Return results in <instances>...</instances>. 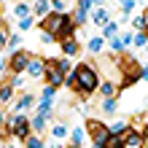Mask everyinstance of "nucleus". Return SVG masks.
Listing matches in <instances>:
<instances>
[{
    "label": "nucleus",
    "mask_w": 148,
    "mask_h": 148,
    "mask_svg": "<svg viewBox=\"0 0 148 148\" xmlns=\"http://www.w3.org/2000/svg\"><path fill=\"white\" fill-rule=\"evenodd\" d=\"M43 30L49 32L51 38H73V19L65 14H51L46 22H43Z\"/></svg>",
    "instance_id": "f257e3e1"
},
{
    "label": "nucleus",
    "mask_w": 148,
    "mask_h": 148,
    "mask_svg": "<svg viewBox=\"0 0 148 148\" xmlns=\"http://www.w3.org/2000/svg\"><path fill=\"white\" fill-rule=\"evenodd\" d=\"M75 86L84 94H89V92L97 89V73H94V67H89V65L78 67V70H75Z\"/></svg>",
    "instance_id": "f03ea898"
},
{
    "label": "nucleus",
    "mask_w": 148,
    "mask_h": 148,
    "mask_svg": "<svg viewBox=\"0 0 148 148\" xmlns=\"http://www.w3.org/2000/svg\"><path fill=\"white\" fill-rule=\"evenodd\" d=\"M8 129H14V135L19 137V140H27L30 137V121L22 116V113H16L14 119H8Z\"/></svg>",
    "instance_id": "7ed1b4c3"
},
{
    "label": "nucleus",
    "mask_w": 148,
    "mask_h": 148,
    "mask_svg": "<svg viewBox=\"0 0 148 148\" xmlns=\"http://www.w3.org/2000/svg\"><path fill=\"white\" fill-rule=\"evenodd\" d=\"M86 129H89V135L94 137V145H105V140L110 137L108 127H105V124H100V121H94V119L86 124Z\"/></svg>",
    "instance_id": "20e7f679"
},
{
    "label": "nucleus",
    "mask_w": 148,
    "mask_h": 148,
    "mask_svg": "<svg viewBox=\"0 0 148 148\" xmlns=\"http://www.w3.org/2000/svg\"><path fill=\"white\" fill-rule=\"evenodd\" d=\"M121 140H124V148H143V135L137 129H127L121 135Z\"/></svg>",
    "instance_id": "39448f33"
},
{
    "label": "nucleus",
    "mask_w": 148,
    "mask_h": 148,
    "mask_svg": "<svg viewBox=\"0 0 148 148\" xmlns=\"http://www.w3.org/2000/svg\"><path fill=\"white\" fill-rule=\"evenodd\" d=\"M27 65H30V57L27 54H14L11 57V73L19 75L22 70H27Z\"/></svg>",
    "instance_id": "423d86ee"
},
{
    "label": "nucleus",
    "mask_w": 148,
    "mask_h": 148,
    "mask_svg": "<svg viewBox=\"0 0 148 148\" xmlns=\"http://www.w3.org/2000/svg\"><path fill=\"white\" fill-rule=\"evenodd\" d=\"M27 73H30L32 78L43 75V73H46V62H43V59H30V65H27Z\"/></svg>",
    "instance_id": "0eeeda50"
},
{
    "label": "nucleus",
    "mask_w": 148,
    "mask_h": 148,
    "mask_svg": "<svg viewBox=\"0 0 148 148\" xmlns=\"http://www.w3.org/2000/svg\"><path fill=\"white\" fill-rule=\"evenodd\" d=\"M62 51H65L67 57H73V54H78V43H75L73 38H67V40L62 43Z\"/></svg>",
    "instance_id": "6e6552de"
},
{
    "label": "nucleus",
    "mask_w": 148,
    "mask_h": 148,
    "mask_svg": "<svg viewBox=\"0 0 148 148\" xmlns=\"http://www.w3.org/2000/svg\"><path fill=\"white\" fill-rule=\"evenodd\" d=\"M38 16H49V11H51V3H46V0H40V3H35V8H32Z\"/></svg>",
    "instance_id": "1a4fd4ad"
},
{
    "label": "nucleus",
    "mask_w": 148,
    "mask_h": 148,
    "mask_svg": "<svg viewBox=\"0 0 148 148\" xmlns=\"http://www.w3.org/2000/svg\"><path fill=\"white\" fill-rule=\"evenodd\" d=\"M102 148H124V140H121L119 135H110L108 140H105V145H102Z\"/></svg>",
    "instance_id": "9d476101"
},
{
    "label": "nucleus",
    "mask_w": 148,
    "mask_h": 148,
    "mask_svg": "<svg viewBox=\"0 0 148 148\" xmlns=\"http://www.w3.org/2000/svg\"><path fill=\"white\" fill-rule=\"evenodd\" d=\"M14 14L19 16V22H22V19H27V16H30V5H27V3H19V5L14 8Z\"/></svg>",
    "instance_id": "9b49d317"
},
{
    "label": "nucleus",
    "mask_w": 148,
    "mask_h": 148,
    "mask_svg": "<svg viewBox=\"0 0 148 148\" xmlns=\"http://www.w3.org/2000/svg\"><path fill=\"white\" fill-rule=\"evenodd\" d=\"M65 135H67L65 124H54V127H51V137H54V140H59V137H65Z\"/></svg>",
    "instance_id": "f8f14e48"
},
{
    "label": "nucleus",
    "mask_w": 148,
    "mask_h": 148,
    "mask_svg": "<svg viewBox=\"0 0 148 148\" xmlns=\"http://www.w3.org/2000/svg\"><path fill=\"white\" fill-rule=\"evenodd\" d=\"M102 46H105V43H102V38H92V40H89V51H92V54H100Z\"/></svg>",
    "instance_id": "ddd939ff"
},
{
    "label": "nucleus",
    "mask_w": 148,
    "mask_h": 148,
    "mask_svg": "<svg viewBox=\"0 0 148 148\" xmlns=\"http://www.w3.org/2000/svg\"><path fill=\"white\" fill-rule=\"evenodd\" d=\"M11 94H14V86L11 84L3 86V89H0V102H8V100H11Z\"/></svg>",
    "instance_id": "4468645a"
},
{
    "label": "nucleus",
    "mask_w": 148,
    "mask_h": 148,
    "mask_svg": "<svg viewBox=\"0 0 148 148\" xmlns=\"http://www.w3.org/2000/svg\"><path fill=\"white\" fill-rule=\"evenodd\" d=\"M100 94H102L105 100H110L113 94H116V86H113V84H102V92H100Z\"/></svg>",
    "instance_id": "2eb2a0df"
},
{
    "label": "nucleus",
    "mask_w": 148,
    "mask_h": 148,
    "mask_svg": "<svg viewBox=\"0 0 148 148\" xmlns=\"http://www.w3.org/2000/svg\"><path fill=\"white\" fill-rule=\"evenodd\" d=\"M70 137H73V145H81V143H84V129L75 127L73 132H70Z\"/></svg>",
    "instance_id": "dca6fc26"
},
{
    "label": "nucleus",
    "mask_w": 148,
    "mask_h": 148,
    "mask_svg": "<svg viewBox=\"0 0 148 148\" xmlns=\"http://www.w3.org/2000/svg\"><path fill=\"white\" fill-rule=\"evenodd\" d=\"M132 40H135V46H137V49H140V46H148V35H145V32H137Z\"/></svg>",
    "instance_id": "f3484780"
},
{
    "label": "nucleus",
    "mask_w": 148,
    "mask_h": 148,
    "mask_svg": "<svg viewBox=\"0 0 148 148\" xmlns=\"http://www.w3.org/2000/svg\"><path fill=\"white\" fill-rule=\"evenodd\" d=\"M75 5H78V11H81V14H89L94 3H92V0H81V3H75Z\"/></svg>",
    "instance_id": "a211bd4d"
},
{
    "label": "nucleus",
    "mask_w": 148,
    "mask_h": 148,
    "mask_svg": "<svg viewBox=\"0 0 148 148\" xmlns=\"http://www.w3.org/2000/svg\"><path fill=\"white\" fill-rule=\"evenodd\" d=\"M92 19H94V24H102V22H108V14L100 8V11H94V16H92Z\"/></svg>",
    "instance_id": "6ab92c4d"
},
{
    "label": "nucleus",
    "mask_w": 148,
    "mask_h": 148,
    "mask_svg": "<svg viewBox=\"0 0 148 148\" xmlns=\"http://www.w3.org/2000/svg\"><path fill=\"white\" fill-rule=\"evenodd\" d=\"M32 105V94H24V97L19 100V105H16V108H19V110H24V108H30Z\"/></svg>",
    "instance_id": "aec40b11"
},
{
    "label": "nucleus",
    "mask_w": 148,
    "mask_h": 148,
    "mask_svg": "<svg viewBox=\"0 0 148 148\" xmlns=\"http://www.w3.org/2000/svg\"><path fill=\"white\" fill-rule=\"evenodd\" d=\"M43 124H46V116H40V113H38V116L32 119V124H30V129H40Z\"/></svg>",
    "instance_id": "412c9836"
},
{
    "label": "nucleus",
    "mask_w": 148,
    "mask_h": 148,
    "mask_svg": "<svg viewBox=\"0 0 148 148\" xmlns=\"http://www.w3.org/2000/svg\"><path fill=\"white\" fill-rule=\"evenodd\" d=\"M135 5H137L135 0H124V3H121V11H124V14H132V11H135Z\"/></svg>",
    "instance_id": "4be33fe9"
},
{
    "label": "nucleus",
    "mask_w": 148,
    "mask_h": 148,
    "mask_svg": "<svg viewBox=\"0 0 148 148\" xmlns=\"http://www.w3.org/2000/svg\"><path fill=\"white\" fill-rule=\"evenodd\" d=\"M54 100V86H46L43 89V102H51Z\"/></svg>",
    "instance_id": "5701e85b"
},
{
    "label": "nucleus",
    "mask_w": 148,
    "mask_h": 148,
    "mask_svg": "<svg viewBox=\"0 0 148 148\" xmlns=\"http://www.w3.org/2000/svg\"><path fill=\"white\" fill-rule=\"evenodd\" d=\"M65 5H67V3H62V0H54V3H51V11H54V14H62Z\"/></svg>",
    "instance_id": "b1692460"
},
{
    "label": "nucleus",
    "mask_w": 148,
    "mask_h": 148,
    "mask_svg": "<svg viewBox=\"0 0 148 148\" xmlns=\"http://www.w3.org/2000/svg\"><path fill=\"white\" fill-rule=\"evenodd\" d=\"M116 30H119V24H116V22H108V24H105V35H108V38H110V35H116Z\"/></svg>",
    "instance_id": "393cba45"
},
{
    "label": "nucleus",
    "mask_w": 148,
    "mask_h": 148,
    "mask_svg": "<svg viewBox=\"0 0 148 148\" xmlns=\"http://www.w3.org/2000/svg\"><path fill=\"white\" fill-rule=\"evenodd\" d=\"M110 49L113 51H121V49H124V40H121V38H113L110 40Z\"/></svg>",
    "instance_id": "a878e982"
},
{
    "label": "nucleus",
    "mask_w": 148,
    "mask_h": 148,
    "mask_svg": "<svg viewBox=\"0 0 148 148\" xmlns=\"http://www.w3.org/2000/svg\"><path fill=\"white\" fill-rule=\"evenodd\" d=\"M102 108H105L108 113H113V110H116V100H113V97H110V100H105V102H102Z\"/></svg>",
    "instance_id": "bb28decb"
},
{
    "label": "nucleus",
    "mask_w": 148,
    "mask_h": 148,
    "mask_svg": "<svg viewBox=\"0 0 148 148\" xmlns=\"http://www.w3.org/2000/svg\"><path fill=\"white\" fill-rule=\"evenodd\" d=\"M27 148H43V143L38 137H27Z\"/></svg>",
    "instance_id": "cd10ccee"
},
{
    "label": "nucleus",
    "mask_w": 148,
    "mask_h": 148,
    "mask_svg": "<svg viewBox=\"0 0 148 148\" xmlns=\"http://www.w3.org/2000/svg\"><path fill=\"white\" fill-rule=\"evenodd\" d=\"M30 27H32V16H27V19L19 22V30H30Z\"/></svg>",
    "instance_id": "c85d7f7f"
},
{
    "label": "nucleus",
    "mask_w": 148,
    "mask_h": 148,
    "mask_svg": "<svg viewBox=\"0 0 148 148\" xmlns=\"http://www.w3.org/2000/svg\"><path fill=\"white\" fill-rule=\"evenodd\" d=\"M11 86H14V89H19V86H22V78H19V75H14V81H11Z\"/></svg>",
    "instance_id": "c756f323"
},
{
    "label": "nucleus",
    "mask_w": 148,
    "mask_h": 148,
    "mask_svg": "<svg viewBox=\"0 0 148 148\" xmlns=\"http://www.w3.org/2000/svg\"><path fill=\"white\" fill-rule=\"evenodd\" d=\"M3 73H5V59L0 57V75H3Z\"/></svg>",
    "instance_id": "7c9ffc66"
},
{
    "label": "nucleus",
    "mask_w": 148,
    "mask_h": 148,
    "mask_svg": "<svg viewBox=\"0 0 148 148\" xmlns=\"http://www.w3.org/2000/svg\"><path fill=\"white\" fill-rule=\"evenodd\" d=\"M143 27H145V30H148V11H145V14H143Z\"/></svg>",
    "instance_id": "2f4dec72"
},
{
    "label": "nucleus",
    "mask_w": 148,
    "mask_h": 148,
    "mask_svg": "<svg viewBox=\"0 0 148 148\" xmlns=\"http://www.w3.org/2000/svg\"><path fill=\"white\" fill-rule=\"evenodd\" d=\"M5 43H8V40H5V35H0V49H3V46H5Z\"/></svg>",
    "instance_id": "473e14b6"
},
{
    "label": "nucleus",
    "mask_w": 148,
    "mask_h": 148,
    "mask_svg": "<svg viewBox=\"0 0 148 148\" xmlns=\"http://www.w3.org/2000/svg\"><path fill=\"white\" fill-rule=\"evenodd\" d=\"M143 78H145V81H148V65L143 67Z\"/></svg>",
    "instance_id": "72a5a7b5"
},
{
    "label": "nucleus",
    "mask_w": 148,
    "mask_h": 148,
    "mask_svg": "<svg viewBox=\"0 0 148 148\" xmlns=\"http://www.w3.org/2000/svg\"><path fill=\"white\" fill-rule=\"evenodd\" d=\"M92 148H102V145H92Z\"/></svg>",
    "instance_id": "f704fd0d"
},
{
    "label": "nucleus",
    "mask_w": 148,
    "mask_h": 148,
    "mask_svg": "<svg viewBox=\"0 0 148 148\" xmlns=\"http://www.w3.org/2000/svg\"><path fill=\"white\" fill-rule=\"evenodd\" d=\"M67 148H78V145H67Z\"/></svg>",
    "instance_id": "c9c22d12"
}]
</instances>
